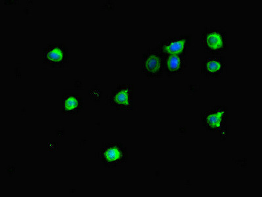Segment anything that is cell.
Masks as SVG:
<instances>
[{
    "instance_id": "cell-7",
    "label": "cell",
    "mask_w": 262,
    "mask_h": 197,
    "mask_svg": "<svg viewBox=\"0 0 262 197\" xmlns=\"http://www.w3.org/2000/svg\"><path fill=\"white\" fill-rule=\"evenodd\" d=\"M70 54L63 43H48L42 51V62L52 68H62L69 63Z\"/></svg>"
},
{
    "instance_id": "cell-2",
    "label": "cell",
    "mask_w": 262,
    "mask_h": 197,
    "mask_svg": "<svg viewBox=\"0 0 262 197\" xmlns=\"http://www.w3.org/2000/svg\"><path fill=\"white\" fill-rule=\"evenodd\" d=\"M228 108L224 105L213 106L201 115L202 125L206 131L219 132L220 136H227L229 130Z\"/></svg>"
},
{
    "instance_id": "cell-5",
    "label": "cell",
    "mask_w": 262,
    "mask_h": 197,
    "mask_svg": "<svg viewBox=\"0 0 262 197\" xmlns=\"http://www.w3.org/2000/svg\"><path fill=\"white\" fill-rule=\"evenodd\" d=\"M165 57L156 48H150L143 53L141 73L150 79L161 78L164 74Z\"/></svg>"
},
{
    "instance_id": "cell-6",
    "label": "cell",
    "mask_w": 262,
    "mask_h": 197,
    "mask_svg": "<svg viewBox=\"0 0 262 197\" xmlns=\"http://www.w3.org/2000/svg\"><path fill=\"white\" fill-rule=\"evenodd\" d=\"M191 43V34L185 33L163 39L158 43L156 49L164 57L170 55L188 54Z\"/></svg>"
},
{
    "instance_id": "cell-11",
    "label": "cell",
    "mask_w": 262,
    "mask_h": 197,
    "mask_svg": "<svg viewBox=\"0 0 262 197\" xmlns=\"http://www.w3.org/2000/svg\"><path fill=\"white\" fill-rule=\"evenodd\" d=\"M89 96L92 101H98L100 100L102 96V92L99 87L96 86L91 87L89 90Z\"/></svg>"
},
{
    "instance_id": "cell-10",
    "label": "cell",
    "mask_w": 262,
    "mask_h": 197,
    "mask_svg": "<svg viewBox=\"0 0 262 197\" xmlns=\"http://www.w3.org/2000/svg\"><path fill=\"white\" fill-rule=\"evenodd\" d=\"M84 101L79 95L69 94L62 96L61 111L64 115H77L83 110Z\"/></svg>"
},
{
    "instance_id": "cell-9",
    "label": "cell",
    "mask_w": 262,
    "mask_h": 197,
    "mask_svg": "<svg viewBox=\"0 0 262 197\" xmlns=\"http://www.w3.org/2000/svg\"><path fill=\"white\" fill-rule=\"evenodd\" d=\"M187 65V54L168 55L165 57L164 74L167 77H175L184 73Z\"/></svg>"
},
{
    "instance_id": "cell-8",
    "label": "cell",
    "mask_w": 262,
    "mask_h": 197,
    "mask_svg": "<svg viewBox=\"0 0 262 197\" xmlns=\"http://www.w3.org/2000/svg\"><path fill=\"white\" fill-rule=\"evenodd\" d=\"M227 71V62L221 55H211L202 61L201 72L204 78H219L226 75Z\"/></svg>"
},
{
    "instance_id": "cell-3",
    "label": "cell",
    "mask_w": 262,
    "mask_h": 197,
    "mask_svg": "<svg viewBox=\"0 0 262 197\" xmlns=\"http://www.w3.org/2000/svg\"><path fill=\"white\" fill-rule=\"evenodd\" d=\"M97 157L105 168H115L126 163L129 152L122 143H104L97 152Z\"/></svg>"
},
{
    "instance_id": "cell-1",
    "label": "cell",
    "mask_w": 262,
    "mask_h": 197,
    "mask_svg": "<svg viewBox=\"0 0 262 197\" xmlns=\"http://www.w3.org/2000/svg\"><path fill=\"white\" fill-rule=\"evenodd\" d=\"M200 43L205 52L221 55L229 50L227 32L220 27H205L201 32Z\"/></svg>"
},
{
    "instance_id": "cell-4",
    "label": "cell",
    "mask_w": 262,
    "mask_h": 197,
    "mask_svg": "<svg viewBox=\"0 0 262 197\" xmlns=\"http://www.w3.org/2000/svg\"><path fill=\"white\" fill-rule=\"evenodd\" d=\"M134 85H117L106 96L107 105L117 111H131L134 106Z\"/></svg>"
}]
</instances>
